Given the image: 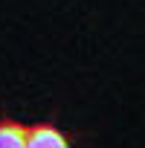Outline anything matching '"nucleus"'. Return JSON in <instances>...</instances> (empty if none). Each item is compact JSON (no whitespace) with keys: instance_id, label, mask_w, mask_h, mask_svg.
I'll list each match as a JSON object with an SVG mask.
<instances>
[{"instance_id":"nucleus-2","label":"nucleus","mask_w":145,"mask_h":148,"mask_svg":"<svg viewBox=\"0 0 145 148\" xmlns=\"http://www.w3.org/2000/svg\"><path fill=\"white\" fill-rule=\"evenodd\" d=\"M0 148H26V128L21 122H0Z\"/></svg>"},{"instance_id":"nucleus-1","label":"nucleus","mask_w":145,"mask_h":148,"mask_svg":"<svg viewBox=\"0 0 145 148\" xmlns=\"http://www.w3.org/2000/svg\"><path fill=\"white\" fill-rule=\"evenodd\" d=\"M67 136L52 125H32L26 128V148H64Z\"/></svg>"}]
</instances>
